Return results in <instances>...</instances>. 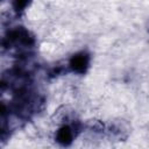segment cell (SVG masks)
<instances>
[{
  "instance_id": "cell-1",
  "label": "cell",
  "mask_w": 149,
  "mask_h": 149,
  "mask_svg": "<svg viewBox=\"0 0 149 149\" xmlns=\"http://www.w3.org/2000/svg\"><path fill=\"white\" fill-rule=\"evenodd\" d=\"M86 63H87V59L85 56L83 55H79V56H76L73 59H72V65L76 70L78 71H83L86 66Z\"/></svg>"
},
{
  "instance_id": "cell-3",
  "label": "cell",
  "mask_w": 149,
  "mask_h": 149,
  "mask_svg": "<svg viewBox=\"0 0 149 149\" xmlns=\"http://www.w3.org/2000/svg\"><path fill=\"white\" fill-rule=\"evenodd\" d=\"M16 3H17V7H22L27 3V0H16Z\"/></svg>"
},
{
  "instance_id": "cell-2",
  "label": "cell",
  "mask_w": 149,
  "mask_h": 149,
  "mask_svg": "<svg viewBox=\"0 0 149 149\" xmlns=\"http://www.w3.org/2000/svg\"><path fill=\"white\" fill-rule=\"evenodd\" d=\"M70 139H71V132H70L69 128H63V129L59 130V133H58V140L61 142H63V143L69 142Z\"/></svg>"
}]
</instances>
